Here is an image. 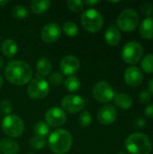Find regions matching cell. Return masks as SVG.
<instances>
[{
  "label": "cell",
  "instance_id": "cell-1",
  "mask_svg": "<svg viewBox=\"0 0 153 154\" xmlns=\"http://www.w3.org/2000/svg\"><path fill=\"white\" fill-rule=\"evenodd\" d=\"M5 76L8 82L15 86L26 85L32 78V69L25 61L15 60L7 63Z\"/></svg>",
  "mask_w": 153,
  "mask_h": 154
},
{
  "label": "cell",
  "instance_id": "cell-2",
  "mask_svg": "<svg viewBox=\"0 0 153 154\" xmlns=\"http://www.w3.org/2000/svg\"><path fill=\"white\" fill-rule=\"evenodd\" d=\"M50 149L55 154L67 153L72 145V136L65 129H58L52 132L49 136Z\"/></svg>",
  "mask_w": 153,
  "mask_h": 154
},
{
  "label": "cell",
  "instance_id": "cell-3",
  "mask_svg": "<svg viewBox=\"0 0 153 154\" xmlns=\"http://www.w3.org/2000/svg\"><path fill=\"white\" fill-rule=\"evenodd\" d=\"M124 147L132 154H150L151 152V140L142 133L130 134L124 141Z\"/></svg>",
  "mask_w": 153,
  "mask_h": 154
},
{
  "label": "cell",
  "instance_id": "cell-4",
  "mask_svg": "<svg viewBox=\"0 0 153 154\" xmlns=\"http://www.w3.org/2000/svg\"><path fill=\"white\" fill-rule=\"evenodd\" d=\"M83 28L89 32H96L100 31L103 26L104 19L100 12L90 8L86 10L80 18Z\"/></svg>",
  "mask_w": 153,
  "mask_h": 154
},
{
  "label": "cell",
  "instance_id": "cell-5",
  "mask_svg": "<svg viewBox=\"0 0 153 154\" xmlns=\"http://www.w3.org/2000/svg\"><path fill=\"white\" fill-rule=\"evenodd\" d=\"M1 127L3 132L12 138L20 137L24 131V124L23 120L15 115L6 116L2 121Z\"/></svg>",
  "mask_w": 153,
  "mask_h": 154
},
{
  "label": "cell",
  "instance_id": "cell-6",
  "mask_svg": "<svg viewBox=\"0 0 153 154\" xmlns=\"http://www.w3.org/2000/svg\"><path fill=\"white\" fill-rule=\"evenodd\" d=\"M139 19V14L134 9L127 8L119 14L116 23L120 30L124 32H132L138 26Z\"/></svg>",
  "mask_w": 153,
  "mask_h": 154
},
{
  "label": "cell",
  "instance_id": "cell-7",
  "mask_svg": "<svg viewBox=\"0 0 153 154\" xmlns=\"http://www.w3.org/2000/svg\"><path fill=\"white\" fill-rule=\"evenodd\" d=\"M49 83L44 79V78L40 76H36L32 79L27 88V94L33 100H41L45 98L49 94Z\"/></svg>",
  "mask_w": 153,
  "mask_h": 154
},
{
  "label": "cell",
  "instance_id": "cell-8",
  "mask_svg": "<svg viewBox=\"0 0 153 154\" xmlns=\"http://www.w3.org/2000/svg\"><path fill=\"white\" fill-rule=\"evenodd\" d=\"M142 46L139 42L136 41L128 42L122 49V58L126 63L130 65L138 63L142 57Z\"/></svg>",
  "mask_w": 153,
  "mask_h": 154
},
{
  "label": "cell",
  "instance_id": "cell-9",
  "mask_svg": "<svg viewBox=\"0 0 153 154\" xmlns=\"http://www.w3.org/2000/svg\"><path fill=\"white\" fill-rule=\"evenodd\" d=\"M93 97L99 103L110 102L115 97V91L112 86L106 81L96 82L92 89Z\"/></svg>",
  "mask_w": 153,
  "mask_h": 154
},
{
  "label": "cell",
  "instance_id": "cell-10",
  "mask_svg": "<svg viewBox=\"0 0 153 154\" xmlns=\"http://www.w3.org/2000/svg\"><path fill=\"white\" fill-rule=\"evenodd\" d=\"M86 100L78 95H68L63 97L61 101L62 110L69 114H76L80 112L86 106Z\"/></svg>",
  "mask_w": 153,
  "mask_h": 154
},
{
  "label": "cell",
  "instance_id": "cell-11",
  "mask_svg": "<svg viewBox=\"0 0 153 154\" xmlns=\"http://www.w3.org/2000/svg\"><path fill=\"white\" fill-rule=\"evenodd\" d=\"M67 116L65 112L57 106L50 107L45 114V121L49 126L60 127L66 123Z\"/></svg>",
  "mask_w": 153,
  "mask_h": 154
},
{
  "label": "cell",
  "instance_id": "cell-12",
  "mask_svg": "<svg viewBox=\"0 0 153 154\" xmlns=\"http://www.w3.org/2000/svg\"><path fill=\"white\" fill-rule=\"evenodd\" d=\"M61 35V28L56 23H49L43 26L41 32V38L42 42L47 44L57 42Z\"/></svg>",
  "mask_w": 153,
  "mask_h": 154
},
{
  "label": "cell",
  "instance_id": "cell-13",
  "mask_svg": "<svg viewBox=\"0 0 153 154\" xmlns=\"http://www.w3.org/2000/svg\"><path fill=\"white\" fill-rule=\"evenodd\" d=\"M79 65L80 63L77 57L73 55H67L61 59L60 63V69L64 75L73 76V74L78 70Z\"/></svg>",
  "mask_w": 153,
  "mask_h": 154
},
{
  "label": "cell",
  "instance_id": "cell-14",
  "mask_svg": "<svg viewBox=\"0 0 153 154\" xmlns=\"http://www.w3.org/2000/svg\"><path fill=\"white\" fill-rule=\"evenodd\" d=\"M124 79L128 86L135 88L142 82L143 75L141 69L136 66H130L125 69Z\"/></svg>",
  "mask_w": 153,
  "mask_h": 154
},
{
  "label": "cell",
  "instance_id": "cell-15",
  "mask_svg": "<svg viewBox=\"0 0 153 154\" xmlns=\"http://www.w3.org/2000/svg\"><path fill=\"white\" fill-rule=\"evenodd\" d=\"M116 118H117V111L111 105H106L102 106L97 112V119L99 123L102 125H112L113 123L115 122Z\"/></svg>",
  "mask_w": 153,
  "mask_h": 154
},
{
  "label": "cell",
  "instance_id": "cell-16",
  "mask_svg": "<svg viewBox=\"0 0 153 154\" xmlns=\"http://www.w3.org/2000/svg\"><path fill=\"white\" fill-rule=\"evenodd\" d=\"M105 40L110 46H116L121 41V33L115 26H110L105 32Z\"/></svg>",
  "mask_w": 153,
  "mask_h": 154
},
{
  "label": "cell",
  "instance_id": "cell-17",
  "mask_svg": "<svg viewBox=\"0 0 153 154\" xmlns=\"http://www.w3.org/2000/svg\"><path fill=\"white\" fill-rule=\"evenodd\" d=\"M115 105L122 110H128L133 106V98L126 93H117L114 97Z\"/></svg>",
  "mask_w": 153,
  "mask_h": 154
},
{
  "label": "cell",
  "instance_id": "cell-18",
  "mask_svg": "<svg viewBox=\"0 0 153 154\" xmlns=\"http://www.w3.org/2000/svg\"><path fill=\"white\" fill-rule=\"evenodd\" d=\"M140 34L145 40L153 39V17L145 18L140 24Z\"/></svg>",
  "mask_w": 153,
  "mask_h": 154
},
{
  "label": "cell",
  "instance_id": "cell-19",
  "mask_svg": "<svg viewBox=\"0 0 153 154\" xmlns=\"http://www.w3.org/2000/svg\"><path fill=\"white\" fill-rule=\"evenodd\" d=\"M20 148L14 141L7 138L0 140V152L2 154H18Z\"/></svg>",
  "mask_w": 153,
  "mask_h": 154
},
{
  "label": "cell",
  "instance_id": "cell-20",
  "mask_svg": "<svg viewBox=\"0 0 153 154\" xmlns=\"http://www.w3.org/2000/svg\"><path fill=\"white\" fill-rule=\"evenodd\" d=\"M36 69H37L38 76H40L41 78L48 76L52 69L51 61L46 57H42V58L39 59L36 63Z\"/></svg>",
  "mask_w": 153,
  "mask_h": 154
},
{
  "label": "cell",
  "instance_id": "cell-21",
  "mask_svg": "<svg viewBox=\"0 0 153 154\" xmlns=\"http://www.w3.org/2000/svg\"><path fill=\"white\" fill-rule=\"evenodd\" d=\"M18 47L16 42L12 39H6L1 45L2 53L7 58H13L17 52Z\"/></svg>",
  "mask_w": 153,
  "mask_h": 154
},
{
  "label": "cell",
  "instance_id": "cell-22",
  "mask_svg": "<svg viewBox=\"0 0 153 154\" xmlns=\"http://www.w3.org/2000/svg\"><path fill=\"white\" fill-rule=\"evenodd\" d=\"M32 11L36 14H42L46 13L50 5L49 0H32L30 4Z\"/></svg>",
  "mask_w": 153,
  "mask_h": 154
},
{
  "label": "cell",
  "instance_id": "cell-23",
  "mask_svg": "<svg viewBox=\"0 0 153 154\" xmlns=\"http://www.w3.org/2000/svg\"><path fill=\"white\" fill-rule=\"evenodd\" d=\"M64 86L69 92H77L80 88V82L76 76H69L65 80Z\"/></svg>",
  "mask_w": 153,
  "mask_h": 154
},
{
  "label": "cell",
  "instance_id": "cell-24",
  "mask_svg": "<svg viewBox=\"0 0 153 154\" xmlns=\"http://www.w3.org/2000/svg\"><path fill=\"white\" fill-rule=\"evenodd\" d=\"M33 133L35 134V135L44 138L50 133V126L46 124V122L40 121L34 125Z\"/></svg>",
  "mask_w": 153,
  "mask_h": 154
},
{
  "label": "cell",
  "instance_id": "cell-25",
  "mask_svg": "<svg viewBox=\"0 0 153 154\" xmlns=\"http://www.w3.org/2000/svg\"><path fill=\"white\" fill-rule=\"evenodd\" d=\"M62 30H63L64 33L69 37H75L78 33V28L77 24L70 21L65 22L63 23Z\"/></svg>",
  "mask_w": 153,
  "mask_h": 154
},
{
  "label": "cell",
  "instance_id": "cell-26",
  "mask_svg": "<svg viewBox=\"0 0 153 154\" xmlns=\"http://www.w3.org/2000/svg\"><path fill=\"white\" fill-rule=\"evenodd\" d=\"M28 9L22 5H15L12 10V14L14 18L17 19H23L28 16Z\"/></svg>",
  "mask_w": 153,
  "mask_h": 154
},
{
  "label": "cell",
  "instance_id": "cell-27",
  "mask_svg": "<svg viewBox=\"0 0 153 154\" xmlns=\"http://www.w3.org/2000/svg\"><path fill=\"white\" fill-rule=\"evenodd\" d=\"M142 69L147 73H153V54H148L142 60Z\"/></svg>",
  "mask_w": 153,
  "mask_h": 154
},
{
  "label": "cell",
  "instance_id": "cell-28",
  "mask_svg": "<svg viewBox=\"0 0 153 154\" xmlns=\"http://www.w3.org/2000/svg\"><path fill=\"white\" fill-rule=\"evenodd\" d=\"M29 144L34 150H41L42 148L45 147L46 142H45V139L43 137L34 135L33 137L31 138V140L29 142Z\"/></svg>",
  "mask_w": 153,
  "mask_h": 154
},
{
  "label": "cell",
  "instance_id": "cell-29",
  "mask_svg": "<svg viewBox=\"0 0 153 154\" xmlns=\"http://www.w3.org/2000/svg\"><path fill=\"white\" fill-rule=\"evenodd\" d=\"M78 122H79V125L82 127H84V128L88 127L92 123V116H91V114L88 111L82 112L78 116Z\"/></svg>",
  "mask_w": 153,
  "mask_h": 154
},
{
  "label": "cell",
  "instance_id": "cell-30",
  "mask_svg": "<svg viewBox=\"0 0 153 154\" xmlns=\"http://www.w3.org/2000/svg\"><path fill=\"white\" fill-rule=\"evenodd\" d=\"M67 6L69 10L75 13H78L84 8V2L81 0H69L67 1Z\"/></svg>",
  "mask_w": 153,
  "mask_h": 154
},
{
  "label": "cell",
  "instance_id": "cell-31",
  "mask_svg": "<svg viewBox=\"0 0 153 154\" xmlns=\"http://www.w3.org/2000/svg\"><path fill=\"white\" fill-rule=\"evenodd\" d=\"M140 11L143 15L150 17L153 13V5L148 1H143L140 5Z\"/></svg>",
  "mask_w": 153,
  "mask_h": 154
},
{
  "label": "cell",
  "instance_id": "cell-32",
  "mask_svg": "<svg viewBox=\"0 0 153 154\" xmlns=\"http://www.w3.org/2000/svg\"><path fill=\"white\" fill-rule=\"evenodd\" d=\"M49 80H50V83L51 86L58 87V86H60L62 83V81H63V76L59 71H56V72L52 73L50 76Z\"/></svg>",
  "mask_w": 153,
  "mask_h": 154
},
{
  "label": "cell",
  "instance_id": "cell-33",
  "mask_svg": "<svg viewBox=\"0 0 153 154\" xmlns=\"http://www.w3.org/2000/svg\"><path fill=\"white\" fill-rule=\"evenodd\" d=\"M0 112L6 116H9L12 112V104L10 103L9 100L3 99L0 101Z\"/></svg>",
  "mask_w": 153,
  "mask_h": 154
},
{
  "label": "cell",
  "instance_id": "cell-34",
  "mask_svg": "<svg viewBox=\"0 0 153 154\" xmlns=\"http://www.w3.org/2000/svg\"><path fill=\"white\" fill-rule=\"evenodd\" d=\"M151 94L150 93L149 90H142L139 94V101L142 104L148 103L151 100Z\"/></svg>",
  "mask_w": 153,
  "mask_h": 154
},
{
  "label": "cell",
  "instance_id": "cell-35",
  "mask_svg": "<svg viewBox=\"0 0 153 154\" xmlns=\"http://www.w3.org/2000/svg\"><path fill=\"white\" fill-rule=\"evenodd\" d=\"M145 124H146V120L144 119V117H138L134 121V126L137 128L143 127L145 125Z\"/></svg>",
  "mask_w": 153,
  "mask_h": 154
},
{
  "label": "cell",
  "instance_id": "cell-36",
  "mask_svg": "<svg viewBox=\"0 0 153 154\" xmlns=\"http://www.w3.org/2000/svg\"><path fill=\"white\" fill-rule=\"evenodd\" d=\"M145 115L150 117V118H152L153 119V103L149 105L146 108H145V111H144Z\"/></svg>",
  "mask_w": 153,
  "mask_h": 154
},
{
  "label": "cell",
  "instance_id": "cell-37",
  "mask_svg": "<svg viewBox=\"0 0 153 154\" xmlns=\"http://www.w3.org/2000/svg\"><path fill=\"white\" fill-rule=\"evenodd\" d=\"M98 3H99L98 0H87V1L84 2V4H86L88 6H94V5H97Z\"/></svg>",
  "mask_w": 153,
  "mask_h": 154
},
{
  "label": "cell",
  "instance_id": "cell-38",
  "mask_svg": "<svg viewBox=\"0 0 153 154\" xmlns=\"http://www.w3.org/2000/svg\"><path fill=\"white\" fill-rule=\"evenodd\" d=\"M148 89H149L150 93L153 95V79H151L150 80V82H149V84H148Z\"/></svg>",
  "mask_w": 153,
  "mask_h": 154
},
{
  "label": "cell",
  "instance_id": "cell-39",
  "mask_svg": "<svg viewBox=\"0 0 153 154\" xmlns=\"http://www.w3.org/2000/svg\"><path fill=\"white\" fill-rule=\"evenodd\" d=\"M9 3L8 0H0V7H3L5 6V5H7Z\"/></svg>",
  "mask_w": 153,
  "mask_h": 154
},
{
  "label": "cell",
  "instance_id": "cell-40",
  "mask_svg": "<svg viewBox=\"0 0 153 154\" xmlns=\"http://www.w3.org/2000/svg\"><path fill=\"white\" fill-rule=\"evenodd\" d=\"M4 65H5V61H4L3 58L0 57V70L4 68Z\"/></svg>",
  "mask_w": 153,
  "mask_h": 154
},
{
  "label": "cell",
  "instance_id": "cell-41",
  "mask_svg": "<svg viewBox=\"0 0 153 154\" xmlns=\"http://www.w3.org/2000/svg\"><path fill=\"white\" fill-rule=\"evenodd\" d=\"M3 83H4V79H3V77L0 75V89H1V88L3 86Z\"/></svg>",
  "mask_w": 153,
  "mask_h": 154
},
{
  "label": "cell",
  "instance_id": "cell-42",
  "mask_svg": "<svg viewBox=\"0 0 153 154\" xmlns=\"http://www.w3.org/2000/svg\"><path fill=\"white\" fill-rule=\"evenodd\" d=\"M118 154H127V153H126V152H123V151H121V152H120Z\"/></svg>",
  "mask_w": 153,
  "mask_h": 154
},
{
  "label": "cell",
  "instance_id": "cell-43",
  "mask_svg": "<svg viewBox=\"0 0 153 154\" xmlns=\"http://www.w3.org/2000/svg\"><path fill=\"white\" fill-rule=\"evenodd\" d=\"M28 154H32V153H28Z\"/></svg>",
  "mask_w": 153,
  "mask_h": 154
},
{
  "label": "cell",
  "instance_id": "cell-44",
  "mask_svg": "<svg viewBox=\"0 0 153 154\" xmlns=\"http://www.w3.org/2000/svg\"><path fill=\"white\" fill-rule=\"evenodd\" d=\"M0 154H2V153H0Z\"/></svg>",
  "mask_w": 153,
  "mask_h": 154
}]
</instances>
